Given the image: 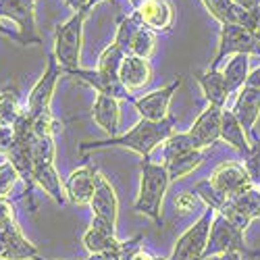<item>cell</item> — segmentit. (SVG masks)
Returning <instances> with one entry per match:
<instances>
[{
	"label": "cell",
	"mask_w": 260,
	"mask_h": 260,
	"mask_svg": "<svg viewBox=\"0 0 260 260\" xmlns=\"http://www.w3.org/2000/svg\"><path fill=\"white\" fill-rule=\"evenodd\" d=\"M175 134V119L167 117L162 121H146L140 119L129 132L119 134L115 138H106V140H98V142H83L79 146V152H88V150H102V148H127L138 152L142 158H148L150 152L162 146V142L167 138H171Z\"/></svg>",
	"instance_id": "cell-1"
},
{
	"label": "cell",
	"mask_w": 260,
	"mask_h": 260,
	"mask_svg": "<svg viewBox=\"0 0 260 260\" xmlns=\"http://www.w3.org/2000/svg\"><path fill=\"white\" fill-rule=\"evenodd\" d=\"M62 73L64 71L58 64L54 52H48V67L44 75L36 81V85L27 96V104H25V113L31 119V129L36 136H54L56 129L60 127V123L52 117L50 102H52V94L56 90V83Z\"/></svg>",
	"instance_id": "cell-2"
},
{
	"label": "cell",
	"mask_w": 260,
	"mask_h": 260,
	"mask_svg": "<svg viewBox=\"0 0 260 260\" xmlns=\"http://www.w3.org/2000/svg\"><path fill=\"white\" fill-rule=\"evenodd\" d=\"M54 136H36L31 144V156H34V183L46 191V196L52 198L56 204L67 202L64 185L54 169Z\"/></svg>",
	"instance_id": "cell-3"
},
{
	"label": "cell",
	"mask_w": 260,
	"mask_h": 260,
	"mask_svg": "<svg viewBox=\"0 0 260 260\" xmlns=\"http://www.w3.org/2000/svg\"><path fill=\"white\" fill-rule=\"evenodd\" d=\"M171 179L162 162H152L144 158L142 160V179H140V193L134 204L138 214L150 216L154 223L160 225V204L165 198V191Z\"/></svg>",
	"instance_id": "cell-4"
},
{
	"label": "cell",
	"mask_w": 260,
	"mask_h": 260,
	"mask_svg": "<svg viewBox=\"0 0 260 260\" xmlns=\"http://www.w3.org/2000/svg\"><path fill=\"white\" fill-rule=\"evenodd\" d=\"M90 11H79L71 19H67L54 31V56L62 71L79 69L81 58V42H83V21Z\"/></svg>",
	"instance_id": "cell-5"
},
{
	"label": "cell",
	"mask_w": 260,
	"mask_h": 260,
	"mask_svg": "<svg viewBox=\"0 0 260 260\" xmlns=\"http://www.w3.org/2000/svg\"><path fill=\"white\" fill-rule=\"evenodd\" d=\"M0 244L7 252V260H36L40 256L38 248L21 233L9 198H0Z\"/></svg>",
	"instance_id": "cell-6"
},
{
	"label": "cell",
	"mask_w": 260,
	"mask_h": 260,
	"mask_svg": "<svg viewBox=\"0 0 260 260\" xmlns=\"http://www.w3.org/2000/svg\"><path fill=\"white\" fill-rule=\"evenodd\" d=\"M227 252H237L242 258L260 256V252L250 250L246 246L244 233L240 229H235L223 214L214 212V219H212V225H210V235H208V244H206V250H204V260L227 254Z\"/></svg>",
	"instance_id": "cell-7"
},
{
	"label": "cell",
	"mask_w": 260,
	"mask_h": 260,
	"mask_svg": "<svg viewBox=\"0 0 260 260\" xmlns=\"http://www.w3.org/2000/svg\"><path fill=\"white\" fill-rule=\"evenodd\" d=\"M212 219H214V210L206 208L200 214V219L191 227H187V231L177 240L173 254L167 260H204V250L208 244Z\"/></svg>",
	"instance_id": "cell-8"
},
{
	"label": "cell",
	"mask_w": 260,
	"mask_h": 260,
	"mask_svg": "<svg viewBox=\"0 0 260 260\" xmlns=\"http://www.w3.org/2000/svg\"><path fill=\"white\" fill-rule=\"evenodd\" d=\"M233 54H256L260 56V44L256 42L254 34L248 31L244 25H223L221 27V38H219V46H216V54L212 56L208 69H216L219 62L227 56Z\"/></svg>",
	"instance_id": "cell-9"
},
{
	"label": "cell",
	"mask_w": 260,
	"mask_h": 260,
	"mask_svg": "<svg viewBox=\"0 0 260 260\" xmlns=\"http://www.w3.org/2000/svg\"><path fill=\"white\" fill-rule=\"evenodd\" d=\"M0 19H9L21 34L23 46L42 44L36 23V0H0Z\"/></svg>",
	"instance_id": "cell-10"
},
{
	"label": "cell",
	"mask_w": 260,
	"mask_h": 260,
	"mask_svg": "<svg viewBox=\"0 0 260 260\" xmlns=\"http://www.w3.org/2000/svg\"><path fill=\"white\" fill-rule=\"evenodd\" d=\"M90 208H92V225L115 231L117 216H119V200H117L113 183L104 175H100V173L96 175V187H94Z\"/></svg>",
	"instance_id": "cell-11"
},
{
	"label": "cell",
	"mask_w": 260,
	"mask_h": 260,
	"mask_svg": "<svg viewBox=\"0 0 260 260\" xmlns=\"http://www.w3.org/2000/svg\"><path fill=\"white\" fill-rule=\"evenodd\" d=\"M210 183L219 189L225 198H235V196H240V193L248 191L250 187H254L246 167L240 162H233V160H225L216 167L210 175Z\"/></svg>",
	"instance_id": "cell-12"
},
{
	"label": "cell",
	"mask_w": 260,
	"mask_h": 260,
	"mask_svg": "<svg viewBox=\"0 0 260 260\" xmlns=\"http://www.w3.org/2000/svg\"><path fill=\"white\" fill-rule=\"evenodd\" d=\"M202 5L206 11L219 21L221 25H244L248 31L254 34L258 21H260V9L256 11H246L242 7H237L233 0H202Z\"/></svg>",
	"instance_id": "cell-13"
},
{
	"label": "cell",
	"mask_w": 260,
	"mask_h": 260,
	"mask_svg": "<svg viewBox=\"0 0 260 260\" xmlns=\"http://www.w3.org/2000/svg\"><path fill=\"white\" fill-rule=\"evenodd\" d=\"M181 85V77H177L175 81H171L169 85L160 90H154L142 98H136L132 104L136 106V111L140 113L142 119L146 121H162L169 117V106H171V100H173V94L179 90Z\"/></svg>",
	"instance_id": "cell-14"
},
{
	"label": "cell",
	"mask_w": 260,
	"mask_h": 260,
	"mask_svg": "<svg viewBox=\"0 0 260 260\" xmlns=\"http://www.w3.org/2000/svg\"><path fill=\"white\" fill-rule=\"evenodd\" d=\"M64 75H71L75 77L77 81L90 85L94 88L98 94H104V96H111L115 100H127V102H134L136 98L125 90V85L121 83L119 75H106V73H100L98 69H73V71H64Z\"/></svg>",
	"instance_id": "cell-15"
},
{
	"label": "cell",
	"mask_w": 260,
	"mask_h": 260,
	"mask_svg": "<svg viewBox=\"0 0 260 260\" xmlns=\"http://www.w3.org/2000/svg\"><path fill=\"white\" fill-rule=\"evenodd\" d=\"M96 175H98V171L94 165H83V167L75 169L71 175L62 181L67 200L75 206H90L92 196H94V187H96Z\"/></svg>",
	"instance_id": "cell-16"
},
{
	"label": "cell",
	"mask_w": 260,
	"mask_h": 260,
	"mask_svg": "<svg viewBox=\"0 0 260 260\" xmlns=\"http://www.w3.org/2000/svg\"><path fill=\"white\" fill-rule=\"evenodd\" d=\"M221 119H223V108L208 104L202 111V115L193 121V125L187 134L193 140L198 150H206L216 140H221Z\"/></svg>",
	"instance_id": "cell-17"
},
{
	"label": "cell",
	"mask_w": 260,
	"mask_h": 260,
	"mask_svg": "<svg viewBox=\"0 0 260 260\" xmlns=\"http://www.w3.org/2000/svg\"><path fill=\"white\" fill-rule=\"evenodd\" d=\"M134 13L140 17L142 25L152 29L154 34L171 31L173 21H175V11H173L169 0H148Z\"/></svg>",
	"instance_id": "cell-18"
},
{
	"label": "cell",
	"mask_w": 260,
	"mask_h": 260,
	"mask_svg": "<svg viewBox=\"0 0 260 260\" xmlns=\"http://www.w3.org/2000/svg\"><path fill=\"white\" fill-rule=\"evenodd\" d=\"M119 79H121V83L125 85V90L129 94L140 92L150 83V79H152V64H150L148 58L127 54L121 62Z\"/></svg>",
	"instance_id": "cell-19"
},
{
	"label": "cell",
	"mask_w": 260,
	"mask_h": 260,
	"mask_svg": "<svg viewBox=\"0 0 260 260\" xmlns=\"http://www.w3.org/2000/svg\"><path fill=\"white\" fill-rule=\"evenodd\" d=\"M231 113L242 123L244 132H248L256 140L258 136L254 134V125H256V119L260 117V90L252 88V85H244L237 92V100L231 108Z\"/></svg>",
	"instance_id": "cell-20"
},
{
	"label": "cell",
	"mask_w": 260,
	"mask_h": 260,
	"mask_svg": "<svg viewBox=\"0 0 260 260\" xmlns=\"http://www.w3.org/2000/svg\"><path fill=\"white\" fill-rule=\"evenodd\" d=\"M92 119L96 121V125L108 138H115L121 134V108H119V100L98 94L92 106Z\"/></svg>",
	"instance_id": "cell-21"
},
{
	"label": "cell",
	"mask_w": 260,
	"mask_h": 260,
	"mask_svg": "<svg viewBox=\"0 0 260 260\" xmlns=\"http://www.w3.org/2000/svg\"><path fill=\"white\" fill-rule=\"evenodd\" d=\"M193 77H196V81L200 83V88H202L208 104L225 108V102H227L229 94H227V85H225V79H223V71H219V69L196 71Z\"/></svg>",
	"instance_id": "cell-22"
},
{
	"label": "cell",
	"mask_w": 260,
	"mask_h": 260,
	"mask_svg": "<svg viewBox=\"0 0 260 260\" xmlns=\"http://www.w3.org/2000/svg\"><path fill=\"white\" fill-rule=\"evenodd\" d=\"M221 140L227 142L231 148H235L242 156H246L250 152V144L246 138V132L242 123L237 121V117L229 111V108H223V119H221Z\"/></svg>",
	"instance_id": "cell-23"
},
{
	"label": "cell",
	"mask_w": 260,
	"mask_h": 260,
	"mask_svg": "<svg viewBox=\"0 0 260 260\" xmlns=\"http://www.w3.org/2000/svg\"><path fill=\"white\" fill-rule=\"evenodd\" d=\"M250 75V56L248 54H233L229 56L227 67L223 69V79L227 85V94H235L240 92Z\"/></svg>",
	"instance_id": "cell-24"
},
{
	"label": "cell",
	"mask_w": 260,
	"mask_h": 260,
	"mask_svg": "<svg viewBox=\"0 0 260 260\" xmlns=\"http://www.w3.org/2000/svg\"><path fill=\"white\" fill-rule=\"evenodd\" d=\"M206 160V150H191V152H185L173 160L162 162L167 173H169V179L175 181V179H183L187 177L193 169H198L202 162Z\"/></svg>",
	"instance_id": "cell-25"
},
{
	"label": "cell",
	"mask_w": 260,
	"mask_h": 260,
	"mask_svg": "<svg viewBox=\"0 0 260 260\" xmlns=\"http://www.w3.org/2000/svg\"><path fill=\"white\" fill-rule=\"evenodd\" d=\"M25 113V108L19 102V92L15 85H7L0 90V125L3 127H15V123Z\"/></svg>",
	"instance_id": "cell-26"
},
{
	"label": "cell",
	"mask_w": 260,
	"mask_h": 260,
	"mask_svg": "<svg viewBox=\"0 0 260 260\" xmlns=\"http://www.w3.org/2000/svg\"><path fill=\"white\" fill-rule=\"evenodd\" d=\"M191 150H198L196 144H193V140L189 138V134H173L171 138H167L162 142V160H173L177 158L185 152H191Z\"/></svg>",
	"instance_id": "cell-27"
},
{
	"label": "cell",
	"mask_w": 260,
	"mask_h": 260,
	"mask_svg": "<svg viewBox=\"0 0 260 260\" xmlns=\"http://www.w3.org/2000/svg\"><path fill=\"white\" fill-rule=\"evenodd\" d=\"M156 50V34L148 27H140L138 34L134 36L132 44H129V54L140 56V58H150Z\"/></svg>",
	"instance_id": "cell-28"
},
{
	"label": "cell",
	"mask_w": 260,
	"mask_h": 260,
	"mask_svg": "<svg viewBox=\"0 0 260 260\" xmlns=\"http://www.w3.org/2000/svg\"><path fill=\"white\" fill-rule=\"evenodd\" d=\"M140 27H142L140 17H138L136 13L127 15V17L121 21V23H119V27H117V36H115V40H113V44H117L125 54H129V44H132V40H134V36L138 34Z\"/></svg>",
	"instance_id": "cell-29"
},
{
	"label": "cell",
	"mask_w": 260,
	"mask_h": 260,
	"mask_svg": "<svg viewBox=\"0 0 260 260\" xmlns=\"http://www.w3.org/2000/svg\"><path fill=\"white\" fill-rule=\"evenodd\" d=\"M237 208H240L250 221L254 219H260V187H250L248 191L240 193L235 198H229Z\"/></svg>",
	"instance_id": "cell-30"
},
{
	"label": "cell",
	"mask_w": 260,
	"mask_h": 260,
	"mask_svg": "<svg viewBox=\"0 0 260 260\" xmlns=\"http://www.w3.org/2000/svg\"><path fill=\"white\" fill-rule=\"evenodd\" d=\"M127 54L117 46V44H108L104 50H102V54H100V58H98V71L100 73H106V75H119V69H121V62H123V58H125Z\"/></svg>",
	"instance_id": "cell-31"
},
{
	"label": "cell",
	"mask_w": 260,
	"mask_h": 260,
	"mask_svg": "<svg viewBox=\"0 0 260 260\" xmlns=\"http://www.w3.org/2000/svg\"><path fill=\"white\" fill-rule=\"evenodd\" d=\"M193 191L198 193V198L204 202V206H206V208H212L214 212H219V210H221V206H223V204H225V200H227V198L223 196V193L210 183V179L198 181V183H196V187H193Z\"/></svg>",
	"instance_id": "cell-32"
},
{
	"label": "cell",
	"mask_w": 260,
	"mask_h": 260,
	"mask_svg": "<svg viewBox=\"0 0 260 260\" xmlns=\"http://www.w3.org/2000/svg\"><path fill=\"white\" fill-rule=\"evenodd\" d=\"M244 162L252 183L260 187V138H256L254 144H250V152L244 156Z\"/></svg>",
	"instance_id": "cell-33"
},
{
	"label": "cell",
	"mask_w": 260,
	"mask_h": 260,
	"mask_svg": "<svg viewBox=\"0 0 260 260\" xmlns=\"http://www.w3.org/2000/svg\"><path fill=\"white\" fill-rule=\"evenodd\" d=\"M19 179H21L19 173L15 171V167L9 160H5L0 165V198H9Z\"/></svg>",
	"instance_id": "cell-34"
},
{
	"label": "cell",
	"mask_w": 260,
	"mask_h": 260,
	"mask_svg": "<svg viewBox=\"0 0 260 260\" xmlns=\"http://www.w3.org/2000/svg\"><path fill=\"white\" fill-rule=\"evenodd\" d=\"M173 204H175L179 214L185 216V214H191L193 210H198L204 202L198 198L196 191H181V193H177V196L173 198Z\"/></svg>",
	"instance_id": "cell-35"
},
{
	"label": "cell",
	"mask_w": 260,
	"mask_h": 260,
	"mask_svg": "<svg viewBox=\"0 0 260 260\" xmlns=\"http://www.w3.org/2000/svg\"><path fill=\"white\" fill-rule=\"evenodd\" d=\"M13 140H15L13 127H3V125H0V154H7L9 152Z\"/></svg>",
	"instance_id": "cell-36"
},
{
	"label": "cell",
	"mask_w": 260,
	"mask_h": 260,
	"mask_svg": "<svg viewBox=\"0 0 260 260\" xmlns=\"http://www.w3.org/2000/svg\"><path fill=\"white\" fill-rule=\"evenodd\" d=\"M0 36H5V38H9V40H15L17 44H23V40H21V34L17 31V29H11V27H7L3 21H0Z\"/></svg>",
	"instance_id": "cell-37"
},
{
	"label": "cell",
	"mask_w": 260,
	"mask_h": 260,
	"mask_svg": "<svg viewBox=\"0 0 260 260\" xmlns=\"http://www.w3.org/2000/svg\"><path fill=\"white\" fill-rule=\"evenodd\" d=\"M75 13H79V11H92L90 9V0H64Z\"/></svg>",
	"instance_id": "cell-38"
},
{
	"label": "cell",
	"mask_w": 260,
	"mask_h": 260,
	"mask_svg": "<svg viewBox=\"0 0 260 260\" xmlns=\"http://www.w3.org/2000/svg\"><path fill=\"white\" fill-rule=\"evenodd\" d=\"M233 3H235L237 7L246 9V11H256V9H260V0H233Z\"/></svg>",
	"instance_id": "cell-39"
},
{
	"label": "cell",
	"mask_w": 260,
	"mask_h": 260,
	"mask_svg": "<svg viewBox=\"0 0 260 260\" xmlns=\"http://www.w3.org/2000/svg\"><path fill=\"white\" fill-rule=\"evenodd\" d=\"M246 85H252V88H258V90H260V67H258V69H254V71L248 75Z\"/></svg>",
	"instance_id": "cell-40"
},
{
	"label": "cell",
	"mask_w": 260,
	"mask_h": 260,
	"mask_svg": "<svg viewBox=\"0 0 260 260\" xmlns=\"http://www.w3.org/2000/svg\"><path fill=\"white\" fill-rule=\"evenodd\" d=\"M214 260H242V256L237 252H227V254H221V256H214Z\"/></svg>",
	"instance_id": "cell-41"
},
{
	"label": "cell",
	"mask_w": 260,
	"mask_h": 260,
	"mask_svg": "<svg viewBox=\"0 0 260 260\" xmlns=\"http://www.w3.org/2000/svg\"><path fill=\"white\" fill-rule=\"evenodd\" d=\"M129 3H132V7H134V11H138L144 3H148V0H129Z\"/></svg>",
	"instance_id": "cell-42"
},
{
	"label": "cell",
	"mask_w": 260,
	"mask_h": 260,
	"mask_svg": "<svg viewBox=\"0 0 260 260\" xmlns=\"http://www.w3.org/2000/svg\"><path fill=\"white\" fill-rule=\"evenodd\" d=\"M254 38H256V42L260 44V21H258V25H256V29H254Z\"/></svg>",
	"instance_id": "cell-43"
},
{
	"label": "cell",
	"mask_w": 260,
	"mask_h": 260,
	"mask_svg": "<svg viewBox=\"0 0 260 260\" xmlns=\"http://www.w3.org/2000/svg\"><path fill=\"white\" fill-rule=\"evenodd\" d=\"M0 260H7V252H5L3 244H0Z\"/></svg>",
	"instance_id": "cell-44"
},
{
	"label": "cell",
	"mask_w": 260,
	"mask_h": 260,
	"mask_svg": "<svg viewBox=\"0 0 260 260\" xmlns=\"http://www.w3.org/2000/svg\"><path fill=\"white\" fill-rule=\"evenodd\" d=\"M100 3H102V0H90V9L96 7V5H100Z\"/></svg>",
	"instance_id": "cell-45"
},
{
	"label": "cell",
	"mask_w": 260,
	"mask_h": 260,
	"mask_svg": "<svg viewBox=\"0 0 260 260\" xmlns=\"http://www.w3.org/2000/svg\"><path fill=\"white\" fill-rule=\"evenodd\" d=\"M36 260H46V258H40V256H38V258H36ZM85 260H94V258H92V256H90V258H85Z\"/></svg>",
	"instance_id": "cell-46"
}]
</instances>
